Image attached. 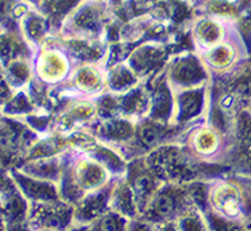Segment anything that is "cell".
Instances as JSON below:
<instances>
[{
  "instance_id": "5b68a950",
  "label": "cell",
  "mask_w": 251,
  "mask_h": 231,
  "mask_svg": "<svg viewBox=\"0 0 251 231\" xmlns=\"http://www.w3.org/2000/svg\"><path fill=\"white\" fill-rule=\"evenodd\" d=\"M111 184L112 182L101 190L86 194L79 202L74 205L73 225L91 226L108 210Z\"/></svg>"
},
{
  "instance_id": "4fadbf2b",
  "label": "cell",
  "mask_w": 251,
  "mask_h": 231,
  "mask_svg": "<svg viewBox=\"0 0 251 231\" xmlns=\"http://www.w3.org/2000/svg\"><path fill=\"white\" fill-rule=\"evenodd\" d=\"M152 231H178V229H176L175 222L171 221L155 223V225H152Z\"/></svg>"
},
{
  "instance_id": "9c48e42d",
  "label": "cell",
  "mask_w": 251,
  "mask_h": 231,
  "mask_svg": "<svg viewBox=\"0 0 251 231\" xmlns=\"http://www.w3.org/2000/svg\"><path fill=\"white\" fill-rule=\"evenodd\" d=\"M73 87L80 94L95 95L106 88V71L91 63H87L75 70L70 77Z\"/></svg>"
},
{
  "instance_id": "30bf717a",
  "label": "cell",
  "mask_w": 251,
  "mask_h": 231,
  "mask_svg": "<svg viewBox=\"0 0 251 231\" xmlns=\"http://www.w3.org/2000/svg\"><path fill=\"white\" fill-rule=\"evenodd\" d=\"M174 222L178 231H208L204 214L195 205L188 207Z\"/></svg>"
},
{
  "instance_id": "ba28073f",
  "label": "cell",
  "mask_w": 251,
  "mask_h": 231,
  "mask_svg": "<svg viewBox=\"0 0 251 231\" xmlns=\"http://www.w3.org/2000/svg\"><path fill=\"white\" fill-rule=\"evenodd\" d=\"M39 77L46 83H63L73 75L68 58L60 51L47 52L39 62Z\"/></svg>"
},
{
  "instance_id": "8fae6325",
  "label": "cell",
  "mask_w": 251,
  "mask_h": 231,
  "mask_svg": "<svg viewBox=\"0 0 251 231\" xmlns=\"http://www.w3.org/2000/svg\"><path fill=\"white\" fill-rule=\"evenodd\" d=\"M128 225L130 219L108 208L90 226V231H128Z\"/></svg>"
},
{
  "instance_id": "5bb4252c",
  "label": "cell",
  "mask_w": 251,
  "mask_h": 231,
  "mask_svg": "<svg viewBox=\"0 0 251 231\" xmlns=\"http://www.w3.org/2000/svg\"><path fill=\"white\" fill-rule=\"evenodd\" d=\"M29 231H60V230L51 229V227H36V229H29Z\"/></svg>"
},
{
  "instance_id": "3957f363",
  "label": "cell",
  "mask_w": 251,
  "mask_h": 231,
  "mask_svg": "<svg viewBox=\"0 0 251 231\" xmlns=\"http://www.w3.org/2000/svg\"><path fill=\"white\" fill-rule=\"evenodd\" d=\"M208 86H199L174 92V108L171 123L178 126L194 125L203 121L211 107V95Z\"/></svg>"
},
{
  "instance_id": "8992f818",
  "label": "cell",
  "mask_w": 251,
  "mask_h": 231,
  "mask_svg": "<svg viewBox=\"0 0 251 231\" xmlns=\"http://www.w3.org/2000/svg\"><path fill=\"white\" fill-rule=\"evenodd\" d=\"M15 182H16L18 190L22 191L23 197L29 203L53 202V201L60 199L58 183L32 178L25 173L16 174Z\"/></svg>"
},
{
  "instance_id": "6da1fadb",
  "label": "cell",
  "mask_w": 251,
  "mask_h": 231,
  "mask_svg": "<svg viewBox=\"0 0 251 231\" xmlns=\"http://www.w3.org/2000/svg\"><path fill=\"white\" fill-rule=\"evenodd\" d=\"M193 205L187 184L163 183L152 195L139 218L151 225L171 222Z\"/></svg>"
},
{
  "instance_id": "7c38bea8",
  "label": "cell",
  "mask_w": 251,
  "mask_h": 231,
  "mask_svg": "<svg viewBox=\"0 0 251 231\" xmlns=\"http://www.w3.org/2000/svg\"><path fill=\"white\" fill-rule=\"evenodd\" d=\"M128 231H152V225L138 217L130 221Z\"/></svg>"
},
{
  "instance_id": "52a82bcc",
  "label": "cell",
  "mask_w": 251,
  "mask_h": 231,
  "mask_svg": "<svg viewBox=\"0 0 251 231\" xmlns=\"http://www.w3.org/2000/svg\"><path fill=\"white\" fill-rule=\"evenodd\" d=\"M108 208L121 214L130 221L139 217V210L136 206L135 197H134V193L125 177L115 178L112 180L110 199H108Z\"/></svg>"
},
{
  "instance_id": "9a60e30c",
  "label": "cell",
  "mask_w": 251,
  "mask_h": 231,
  "mask_svg": "<svg viewBox=\"0 0 251 231\" xmlns=\"http://www.w3.org/2000/svg\"><path fill=\"white\" fill-rule=\"evenodd\" d=\"M245 229H246V231H251V215L250 218L247 219L246 223H245Z\"/></svg>"
},
{
  "instance_id": "277c9868",
  "label": "cell",
  "mask_w": 251,
  "mask_h": 231,
  "mask_svg": "<svg viewBox=\"0 0 251 231\" xmlns=\"http://www.w3.org/2000/svg\"><path fill=\"white\" fill-rule=\"evenodd\" d=\"M211 74L204 66L201 56H179L170 64L166 71V82L173 91H180L194 87L210 84Z\"/></svg>"
},
{
  "instance_id": "7a4b0ae2",
  "label": "cell",
  "mask_w": 251,
  "mask_h": 231,
  "mask_svg": "<svg viewBox=\"0 0 251 231\" xmlns=\"http://www.w3.org/2000/svg\"><path fill=\"white\" fill-rule=\"evenodd\" d=\"M188 134L187 151L203 164L225 162L232 146L231 135L223 132L214 125L198 123Z\"/></svg>"
}]
</instances>
